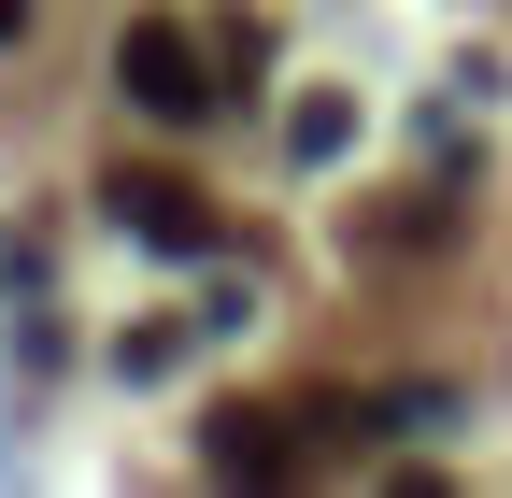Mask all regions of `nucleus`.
<instances>
[{"instance_id": "f257e3e1", "label": "nucleus", "mask_w": 512, "mask_h": 498, "mask_svg": "<svg viewBox=\"0 0 512 498\" xmlns=\"http://www.w3.org/2000/svg\"><path fill=\"white\" fill-rule=\"evenodd\" d=\"M114 86H128V114L185 129V114H214V57H200V29H171V15H128V29H114Z\"/></svg>"}, {"instance_id": "f03ea898", "label": "nucleus", "mask_w": 512, "mask_h": 498, "mask_svg": "<svg viewBox=\"0 0 512 498\" xmlns=\"http://www.w3.org/2000/svg\"><path fill=\"white\" fill-rule=\"evenodd\" d=\"M100 214L128 228V242H143V257H214V200H200V185H185V171H100Z\"/></svg>"}, {"instance_id": "7ed1b4c3", "label": "nucleus", "mask_w": 512, "mask_h": 498, "mask_svg": "<svg viewBox=\"0 0 512 498\" xmlns=\"http://www.w3.org/2000/svg\"><path fill=\"white\" fill-rule=\"evenodd\" d=\"M285 427H299V413H242V399H228V413H214V427H200V456H214V470H228V484H271V470H285V456H299V442H285Z\"/></svg>"}, {"instance_id": "20e7f679", "label": "nucleus", "mask_w": 512, "mask_h": 498, "mask_svg": "<svg viewBox=\"0 0 512 498\" xmlns=\"http://www.w3.org/2000/svg\"><path fill=\"white\" fill-rule=\"evenodd\" d=\"M342 143H356V100H342V86H313V100L285 114V157H299V171H328Z\"/></svg>"}, {"instance_id": "39448f33", "label": "nucleus", "mask_w": 512, "mask_h": 498, "mask_svg": "<svg viewBox=\"0 0 512 498\" xmlns=\"http://www.w3.org/2000/svg\"><path fill=\"white\" fill-rule=\"evenodd\" d=\"M15 29H29V0H0V43H15Z\"/></svg>"}]
</instances>
